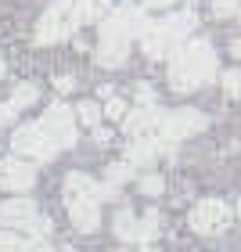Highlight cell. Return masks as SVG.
<instances>
[{
  "mask_svg": "<svg viewBox=\"0 0 241 252\" xmlns=\"http://www.w3.org/2000/svg\"><path fill=\"white\" fill-rule=\"evenodd\" d=\"M148 26L144 18V7L137 4H122L116 7V15L105 18V26H101V43H97V62L105 68H116L126 62V54H130V40L141 36Z\"/></svg>",
  "mask_w": 241,
  "mask_h": 252,
  "instance_id": "obj_1",
  "label": "cell"
},
{
  "mask_svg": "<svg viewBox=\"0 0 241 252\" xmlns=\"http://www.w3.org/2000/svg\"><path fill=\"white\" fill-rule=\"evenodd\" d=\"M169 58H173L169 62V87L177 94H187V90H194L198 83H209L216 76V51L205 40L180 43Z\"/></svg>",
  "mask_w": 241,
  "mask_h": 252,
  "instance_id": "obj_2",
  "label": "cell"
},
{
  "mask_svg": "<svg viewBox=\"0 0 241 252\" xmlns=\"http://www.w3.org/2000/svg\"><path fill=\"white\" fill-rule=\"evenodd\" d=\"M198 26V15L194 11H180V15L166 18V22H148L144 32H141V43H144V54L148 58H169L187 32H194Z\"/></svg>",
  "mask_w": 241,
  "mask_h": 252,
  "instance_id": "obj_3",
  "label": "cell"
},
{
  "mask_svg": "<svg viewBox=\"0 0 241 252\" xmlns=\"http://www.w3.org/2000/svg\"><path fill=\"white\" fill-rule=\"evenodd\" d=\"M79 26V11L72 0H58V4H51L43 11V18L36 22V43L40 47H47V43H61L76 32Z\"/></svg>",
  "mask_w": 241,
  "mask_h": 252,
  "instance_id": "obj_4",
  "label": "cell"
},
{
  "mask_svg": "<svg viewBox=\"0 0 241 252\" xmlns=\"http://www.w3.org/2000/svg\"><path fill=\"white\" fill-rule=\"evenodd\" d=\"M11 148H15V155H26V158H36V162H51L54 155L61 152L58 144H54V137L43 130V126H18L15 137H11Z\"/></svg>",
  "mask_w": 241,
  "mask_h": 252,
  "instance_id": "obj_5",
  "label": "cell"
},
{
  "mask_svg": "<svg viewBox=\"0 0 241 252\" xmlns=\"http://www.w3.org/2000/svg\"><path fill=\"white\" fill-rule=\"evenodd\" d=\"M0 223L15 227V231H32L36 238L51 234V220L47 216H36V205L26 202V198H11V202L0 205Z\"/></svg>",
  "mask_w": 241,
  "mask_h": 252,
  "instance_id": "obj_6",
  "label": "cell"
},
{
  "mask_svg": "<svg viewBox=\"0 0 241 252\" xmlns=\"http://www.w3.org/2000/svg\"><path fill=\"white\" fill-rule=\"evenodd\" d=\"M198 130H205V116H202V112L177 108V112H162V116H158L155 137H158V141H166V144H173V141H183V137H191Z\"/></svg>",
  "mask_w": 241,
  "mask_h": 252,
  "instance_id": "obj_7",
  "label": "cell"
},
{
  "mask_svg": "<svg viewBox=\"0 0 241 252\" xmlns=\"http://www.w3.org/2000/svg\"><path fill=\"white\" fill-rule=\"evenodd\" d=\"M227 223H231V205L220 198H205L191 209V227L198 234H220Z\"/></svg>",
  "mask_w": 241,
  "mask_h": 252,
  "instance_id": "obj_8",
  "label": "cell"
},
{
  "mask_svg": "<svg viewBox=\"0 0 241 252\" xmlns=\"http://www.w3.org/2000/svg\"><path fill=\"white\" fill-rule=\"evenodd\" d=\"M43 130L54 137V144L58 148H72L76 144V119H72V108L61 105V101H54V105L43 112Z\"/></svg>",
  "mask_w": 241,
  "mask_h": 252,
  "instance_id": "obj_9",
  "label": "cell"
},
{
  "mask_svg": "<svg viewBox=\"0 0 241 252\" xmlns=\"http://www.w3.org/2000/svg\"><path fill=\"white\" fill-rule=\"evenodd\" d=\"M32 184H36V173H32L29 162H22V158H0V188L29 191Z\"/></svg>",
  "mask_w": 241,
  "mask_h": 252,
  "instance_id": "obj_10",
  "label": "cell"
},
{
  "mask_svg": "<svg viewBox=\"0 0 241 252\" xmlns=\"http://www.w3.org/2000/svg\"><path fill=\"white\" fill-rule=\"evenodd\" d=\"M97 202H101V198H68V202H65L76 231H83V234L97 231V223H101V205H97Z\"/></svg>",
  "mask_w": 241,
  "mask_h": 252,
  "instance_id": "obj_11",
  "label": "cell"
},
{
  "mask_svg": "<svg viewBox=\"0 0 241 252\" xmlns=\"http://www.w3.org/2000/svg\"><path fill=\"white\" fill-rule=\"evenodd\" d=\"M158 116H162V108L141 105L137 112H130V116L122 119V130L130 133V137H155V130H158Z\"/></svg>",
  "mask_w": 241,
  "mask_h": 252,
  "instance_id": "obj_12",
  "label": "cell"
},
{
  "mask_svg": "<svg viewBox=\"0 0 241 252\" xmlns=\"http://www.w3.org/2000/svg\"><path fill=\"white\" fill-rule=\"evenodd\" d=\"M162 152H166V141H158V137H133V144L126 148V158L133 166H151Z\"/></svg>",
  "mask_w": 241,
  "mask_h": 252,
  "instance_id": "obj_13",
  "label": "cell"
},
{
  "mask_svg": "<svg viewBox=\"0 0 241 252\" xmlns=\"http://www.w3.org/2000/svg\"><path fill=\"white\" fill-rule=\"evenodd\" d=\"M68 198H105V188L87 173H68L65 177V202Z\"/></svg>",
  "mask_w": 241,
  "mask_h": 252,
  "instance_id": "obj_14",
  "label": "cell"
},
{
  "mask_svg": "<svg viewBox=\"0 0 241 252\" xmlns=\"http://www.w3.org/2000/svg\"><path fill=\"white\" fill-rule=\"evenodd\" d=\"M0 252H54L43 238H26V234H11V231H0Z\"/></svg>",
  "mask_w": 241,
  "mask_h": 252,
  "instance_id": "obj_15",
  "label": "cell"
},
{
  "mask_svg": "<svg viewBox=\"0 0 241 252\" xmlns=\"http://www.w3.org/2000/svg\"><path fill=\"white\" fill-rule=\"evenodd\" d=\"M112 227H116V234L122 238V242H144V227H141V220H137L130 209H119Z\"/></svg>",
  "mask_w": 241,
  "mask_h": 252,
  "instance_id": "obj_16",
  "label": "cell"
},
{
  "mask_svg": "<svg viewBox=\"0 0 241 252\" xmlns=\"http://www.w3.org/2000/svg\"><path fill=\"white\" fill-rule=\"evenodd\" d=\"M79 22H101L108 18V0H76Z\"/></svg>",
  "mask_w": 241,
  "mask_h": 252,
  "instance_id": "obj_17",
  "label": "cell"
},
{
  "mask_svg": "<svg viewBox=\"0 0 241 252\" xmlns=\"http://www.w3.org/2000/svg\"><path fill=\"white\" fill-rule=\"evenodd\" d=\"M130 177H133V162H130V158H126V162H112V166H108V184H112V188L126 184Z\"/></svg>",
  "mask_w": 241,
  "mask_h": 252,
  "instance_id": "obj_18",
  "label": "cell"
},
{
  "mask_svg": "<svg viewBox=\"0 0 241 252\" xmlns=\"http://www.w3.org/2000/svg\"><path fill=\"white\" fill-rule=\"evenodd\" d=\"M40 97V90H36V83H18L15 87V94H11V101H15L18 108H26V105H32V101Z\"/></svg>",
  "mask_w": 241,
  "mask_h": 252,
  "instance_id": "obj_19",
  "label": "cell"
},
{
  "mask_svg": "<svg viewBox=\"0 0 241 252\" xmlns=\"http://www.w3.org/2000/svg\"><path fill=\"white\" fill-rule=\"evenodd\" d=\"M223 90L231 101H241V68H231V72H223Z\"/></svg>",
  "mask_w": 241,
  "mask_h": 252,
  "instance_id": "obj_20",
  "label": "cell"
},
{
  "mask_svg": "<svg viewBox=\"0 0 241 252\" xmlns=\"http://www.w3.org/2000/svg\"><path fill=\"white\" fill-rule=\"evenodd\" d=\"M76 116H79V123H87V126H97V119H101V108L94 105V101H83V105L76 108Z\"/></svg>",
  "mask_w": 241,
  "mask_h": 252,
  "instance_id": "obj_21",
  "label": "cell"
},
{
  "mask_svg": "<svg viewBox=\"0 0 241 252\" xmlns=\"http://www.w3.org/2000/svg\"><path fill=\"white\" fill-rule=\"evenodd\" d=\"M162 188H166V180H162V177H155V173L141 177V191H144V194H162Z\"/></svg>",
  "mask_w": 241,
  "mask_h": 252,
  "instance_id": "obj_22",
  "label": "cell"
},
{
  "mask_svg": "<svg viewBox=\"0 0 241 252\" xmlns=\"http://www.w3.org/2000/svg\"><path fill=\"white\" fill-rule=\"evenodd\" d=\"M238 4H241V0H212V15H216V18L238 15Z\"/></svg>",
  "mask_w": 241,
  "mask_h": 252,
  "instance_id": "obj_23",
  "label": "cell"
},
{
  "mask_svg": "<svg viewBox=\"0 0 241 252\" xmlns=\"http://www.w3.org/2000/svg\"><path fill=\"white\" fill-rule=\"evenodd\" d=\"M18 105H15V101H7V105H0V126H11V123H15V116H18Z\"/></svg>",
  "mask_w": 241,
  "mask_h": 252,
  "instance_id": "obj_24",
  "label": "cell"
},
{
  "mask_svg": "<svg viewBox=\"0 0 241 252\" xmlns=\"http://www.w3.org/2000/svg\"><path fill=\"white\" fill-rule=\"evenodd\" d=\"M105 116H108V119H122V116H126V105H122L119 97H108V105H105Z\"/></svg>",
  "mask_w": 241,
  "mask_h": 252,
  "instance_id": "obj_25",
  "label": "cell"
},
{
  "mask_svg": "<svg viewBox=\"0 0 241 252\" xmlns=\"http://www.w3.org/2000/svg\"><path fill=\"white\" fill-rule=\"evenodd\" d=\"M137 101H141V105H155V90L148 83H137Z\"/></svg>",
  "mask_w": 241,
  "mask_h": 252,
  "instance_id": "obj_26",
  "label": "cell"
},
{
  "mask_svg": "<svg viewBox=\"0 0 241 252\" xmlns=\"http://www.w3.org/2000/svg\"><path fill=\"white\" fill-rule=\"evenodd\" d=\"M54 87H58L61 94H65V90H72V87H76V79H72V76H58V79H54Z\"/></svg>",
  "mask_w": 241,
  "mask_h": 252,
  "instance_id": "obj_27",
  "label": "cell"
},
{
  "mask_svg": "<svg viewBox=\"0 0 241 252\" xmlns=\"http://www.w3.org/2000/svg\"><path fill=\"white\" fill-rule=\"evenodd\" d=\"M169 4H177V0H144V7H169Z\"/></svg>",
  "mask_w": 241,
  "mask_h": 252,
  "instance_id": "obj_28",
  "label": "cell"
},
{
  "mask_svg": "<svg viewBox=\"0 0 241 252\" xmlns=\"http://www.w3.org/2000/svg\"><path fill=\"white\" fill-rule=\"evenodd\" d=\"M0 76H4V58H0Z\"/></svg>",
  "mask_w": 241,
  "mask_h": 252,
  "instance_id": "obj_29",
  "label": "cell"
},
{
  "mask_svg": "<svg viewBox=\"0 0 241 252\" xmlns=\"http://www.w3.org/2000/svg\"><path fill=\"white\" fill-rule=\"evenodd\" d=\"M238 216H241V202H238Z\"/></svg>",
  "mask_w": 241,
  "mask_h": 252,
  "instance_id": "obj_30",
  "label": "cell"
},
{
  "mask_svg": "<svg viewBox=\"0 0 241 252\" xmlns=\"http://www.w3.org/2000/svg\"><path fill=\"white\" fill-rule=\"evenodd\" d=\"M141 252H155V249H141Z\"/></svg>",
  "mask_w": 241,
  "mask_h": 252,
  "instance_id": "obj_31",
  "label": "cell"
},
{
  "mask_svg": "<svg viewBox=\"0 0 241 252\" xmlns=\"http://www.w3.org/2000/svg\"><path fill=\"white\" fill-rule=\"evenodd\" d=\"M238 15H241V7H238Z\"/></svg>",
  "mask_w": 241,
  "mask_h": 252,
  "instance_id": "obj_32",
  "label": "cell"
}]
</instances>
